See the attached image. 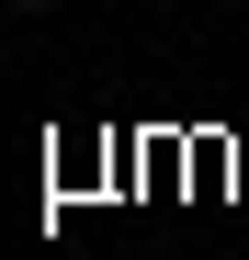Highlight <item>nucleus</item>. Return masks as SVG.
<instances>
[{
  "label": "nucleus",
  "instance_id": "obj_1",
  "mask_svg": "<svg viewBox=\"0 0 249 260\" xmlns=\"http://www.w3.org/2000/svg\"><path fill=\"white\" fill-rule=\"evenodd\" d=\"M12 12H57V0H12Z\"/></svg>",
  "mask_w": 249,
  "mask_h": 260
}]
</instances>
